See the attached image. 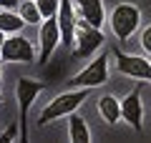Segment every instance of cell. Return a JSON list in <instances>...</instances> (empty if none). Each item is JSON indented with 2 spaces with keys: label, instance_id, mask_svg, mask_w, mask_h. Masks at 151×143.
<instances>
[{
  "label": "cell",
  "instance_id": "obj_4",
  "mask_svg": "<svg viewBox=\"0 0 151 143\" xmlns=\"http://www.w3.org/2000/svg\"><path fill=\"white\" fill-rule=\"evenodd\" d=\"M139 23H141V13H139L136 5H131V3H121V5L113 8V13H111V28H113V33H116L119 40H129V38L136 33Z\"/></svg>",
  "mask_w": 151,
  "mask_h": 143
},
{
  "label": "cell",
  "instance_id": "obj_20",
  "mask_svg": "<svg viewBox=\"0 0 151 143\" xmlns=\"http://www.w3.org/2000/svg\"><path fill=\"white\" fill-rule=\"evenodd\" d=\"M3 43H5V33H0V48H3Z\"/></svg>",
  "mask_w": 151,
  "mask_h": 143
},
{
  "label": "cell",
  "instance_id": "obj_14",
  "mask_svg": "<svg viewBox=\"0 0 151 143\" xmlns=\"http://www.w3.org/2000/svg\"><path fill=\"white\" fill-rule=\"evenodd\" d=\"M23 25H25V20L18 13L0 10V33H18V30H23Z\"/></svg>",
  "mask_w": 151,
  "mask_h": 143
},
{
  "label": "cell",
  "instance_id": "obj_18",
  "mask_svg": "<svg viewBox=\"0 0 151 143\" xmlns=\"http://www.w3.org/2000/svg\"><path fill=\"white\" fill-rule=\"evenodd\" d=\"M141 48H144L146 53L151 55V25H146L144 33H141Z\"/></svg>",
  "mask_w": 151,
  "mask_h": 143
},
{
  "label": "cell",
  "instance_id": "obj_22",
  "mask_svg": "<svg viewBox=\"0 0 151 143\" xmlns=\"http://www.w3.org/2000/svg\"><path fill=\"white\" fill-rule=\"evenodd\" d=\"M0 80H3V70H0Z\"/></svg>",
  "mask_w": 151,
  "mask_h": 143
},
{
  "label": "cell",
  "instance_id": "obj_17",
  "mask_svg": "<svg viewBox=\"0 0 151 143\" xmlns=\"http://www.w3.org/2000/svg\"><path fill=\"white\" fill-rule=\"evenodd\" d=\"M18 131H20V123H13V126H8L5 133H0V143H13L18 136Z\"/></svg>",
  "mask_w": 151,
  "mask_h": 143
},
{
  "label": "cell",
  "instance_id": "obj_3",
  "mask_svg": "<svg viewBox=\"0 0 151 143\" xmlns=\"http://www.w3.org/2000/svg\"><path fill=\"white\" fill-rule=\"evenodd\" d=\"M45 90V83L33 78H18L15 83V95H18V108H20V143H28V131H25V121H28V111H30L33 101L38 93Z\"/></svg>",
  "mask_w": 151,
  "mask_h": 143
},
{
  "label": "cell",
  "instance_id": "obj_8",
  "mask_svg": "<svg viewBox=\"0 0 151 143\" xmlns=\"http://www.w3.org/2000/svg\"><path fill=\"white\" fill-rule=\"evenodd\" d=\"M38 43H40V53H38V63L45 65V60L53 55L55 45L60 43V28H58V18L43 20L40 30H38Z\"/></svg>",
  "mask_w": 151,
  "mask_h": 143
},
{
  "label": "cell",
  "instance_id": "obj_10",
  "mask_svg": "<svg viewBox=\"0 0 151 143\" xmlns=\"http://www.w3.org/2000/svg\"><path fill=\"white\" fill-rule=\"evenodd\" d=\"M58 28H60V40L65 48H73L76 40V13H73V0H60L58 8Z\"/></svg>",
  "mask_w": 151,
  "mask_h": 143
},
{
  "label": "cell",
  "instance_id": "obj_15",
  "mask_svg": "<svg viewBox=\"0 0 151 143\" xmlns=\"http://www.w3.org/2000/svg\"><path fill=\"white\" fill-rule=\"evenodd\" d=\"M18 15H20L25 23H30V25H43V15H40V10H38L35 0H25V3H20Z\"/></svg>",
  "mask_w": 151,
  "mask_h": 143
},
{
  "label": "cell",
  "instance_id": "obj_5",
  "mask_svg": "<svg viewBox=\"0 0 151 143\" xmlns=\"http://www.w3.org/2000/svg\"><path fill=\"white\" fill-rule=\"evenodd\" d=\"M106 80H108V55L101 53L78 75L70 78V88H96V85H103Z\"/></svg>",
  "mask_w": 151,
  "mask_h": 143
},
{
  "label": "cell",
  "instance_id": "obj_7",
  "mask_svg": "<svg viewBox=\"0 0 151 143\" xmlns=\"http://www.w3.org/2000/svg\"><path fill=\"white\" fill-rule=\"evenodd\" d=\"M113 58L119 65V73L136 80H151V63L141 55H126L124 50H113Z\"/></svg>",
  "mask_w": 151,
  "mask_h": 143
},
{
  "label": "cell",
  "instance_id": "obj_23",
  "mask_svg": "<svg viewBox=\"0 0 151 143\" xmlns=\"http://www.w3.org/2000/svg\"><path fill=\"white\" fill-rule=\"evenodd\" d=\"M0 60H3V55H0Z\"/></svg>",
  "mask_w": 151,
  "mask_h": 143
},
{
  "label": "cell",
  "instance_id": "obj_9",
  "mask_svg": "<svg viewBox=\"0 0 151 143\" xmlns=\"http://www.w3.org/2000/svg\"><path fill=\"white\" fill-rule=\"evenodd\" d=\"M121 118L134 128L136 133H144V106H141V88H134L121 101Z\"/></svg>",
  "mask_w": 151,
  "mask_h": 143
},
{
  "label": "cell",
  "instance_id": "obj_19",
  "mask_svg": "<svg viewBox=\"0 0 151 143\" xmlns=\"http://www.w3.org/2000/svg\"><path fill=\"white\" fill-rule=\"evenodd\" d=\"M20 3L18 0H0V10H18Z\"/></svg>",
  "mask_w": 151,
  "mask_h": 143
},
{
  "label": "cell",
  "instance_id": "obj_16",
  "mask_svg": "<svg viewBox=\"0 0 151 143\" xmlns=\"http://www.w3.org/2000/svg\"><path fill=\"white\" fill-rule=\"evenodd\" d=\"M38 10L43 15V20H50V18L58 15V8H60V0H35Z\"/></svg>",
  "mask_w": 151,
  "mask_h": 143
},
{
  "label": "cell",
  "instance_id": "obj_6",
  "mask_svg": "<svg viewBox=\"0 0 151 143\" xmlns=\"http://www.w3.org/2000/svg\"><path fill=\"white\" fill-rule=\"evenodd\" d=\"M0 55H3L5 63H33L35 60V50H33L30 40L23 35L5 38L3 48H0Z\"/></svg>",
  "mask_w": 151,
  "mask_h": 143
},
{
  "label": "cell",
  "instance_id": "obj_21",
  "mask_svg": "<svg viewBox=\"0 0 151 143\" xmlns=\"http://www.w3.org/2000/svg\"><path fill=\"white\" fill-rule=\"evenodd\" d=\"M0 106H3V93H0Z\"/></svg>",
  "mask_w": 151,
  "mask_h": 143
},
{
  "label": "cell",
  "instance_id": "obj_11",
  "mask_svg": "<svg viewBox=\"0 0 151 143\" xmlns=\"http://www.w3.org/2000/svg\"><path fill=\"white\" fill-rule=\"evenodd\" d=\"M73 3H76V8H78V18H83L91 28L101 30L103 20H106V15H103V3H101V0H73Z\"/></svg>",
  "mask_w": 151,
  "mask_h": 143
},
{
  "label": "cell",
  "instance_id": "obj_1",
  "mask_svg": "<svg viewBox=\"0 0 151 143\" xmlns=\"http://www.w3.org/2000/svg\"><path fill=\"white\" fill-rule=\"evenodd\" d=\"M86 90H88V88H78V90H70V93L55 95L53 101L43 108V113H40V118H38V126H48V123L58 121V118H63V116L76 113V108H78V106L88 98Z\"/></svg>",
  "mask_w": 151,
  "mask_h": 143
},
{
  "label": "cell",
  "instance_id": "obj_13",
  "mask_svg": "<svg viewBox=\"0 0 151 143\" xmlns=\"http://www.w3.org/2000/svg\"><path fill=\"white\" fill-rule=\"evenodd\" d=\"M68 136H70V143H91L88 123L81 116H76V113L68 116Z\"/></svg>",
  "mask_w": 151,
  "mask_h": 143
},
{
  "label": "cell",
  "instance_id": "obj_2",
  "mask_svg": "<svg viewBox=\"0 0 151 143\" xmlns=\"http://www.w3.org/2000/svg\"><path fill=\"white\" fill-rule=\"evenodd\" d=\"M106 43V35L96 28H91L83 18H76V40L70 48V55L73 58H88L98 50V48Z\"/></svg>",
  "mask_w": 151,
  "mask_h": 143
},
{
  "label": "cell",
  "instance_id": "obj_12",
  "mask_svg": "<svg viewBox=\"0 0 151 143\" xmlns=\"http://www.w3.org/2000/svg\"><path fill=\"white\" fill-rule=\"evenodd\" d=\"M98 113L108 126H116L121 121V101H116L113 95H103L98 101Z\"/></svg>",
  "mask_w": 151,
  "mask_h": 143
}]
</instances>
